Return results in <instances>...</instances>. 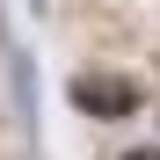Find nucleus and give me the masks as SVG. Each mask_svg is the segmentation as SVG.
<instances>
[{"mask_svg": "<svg viewBox=\"0 0 160 160\" xmlns=\"http://www.w3.org/2000/svg\"><path fill=\"white\" fill-rule=\"evenodd\" d=\"M124 160H160V146H131V153H124Z\"/></svg>", "mask_w": 160, "mask_h": 160, "instance_id": "obj_2", "label": "nucleus"}, {"mask_svg": "<svg viewBox=\"0 0 160 160\" xmlns=\"http://www.w3.org/2000/svg\"><path fill=\"white\" fill-rule=\"evenodd\" d=\"M73 109L95 117V124H124L146 109V88L131 73H73Z\"/></svg>", "mask_w": 160, "mask_h": 160, "instance_id": "obj_1", "label": "nucleus"}]
</instances>
